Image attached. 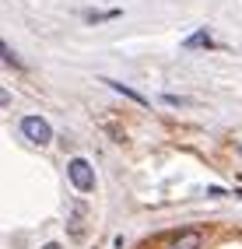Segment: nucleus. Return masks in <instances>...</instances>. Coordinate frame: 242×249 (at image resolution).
<instances>
[{"instance_id": "423d86ee", "label": "nucleus", "mask_w": 242, "mask_h": 249, "mask_svg": "<svg viewBox=\"0 0 242 249\" xmlns=\"http://www.w3.org/2000/svg\"><path fill=\"white\" fill-rule=\"evenodd\" d=\"M183 46H186V49H200V46H211V36H207V32H197V36L183 39Z\"/></svg>"}, {"instance_id": "20e7f679", "label": "nucleus", "mask_w": 242, "mask_h": 249, "mask_svg": "<svg viewBox=\"0 0 242 249\" xmlns=\"http://www.w3.org/2000/svg\"><path fill=\"white\" fill-rule=\"evenodd\" d=\"M102 85H109L112 91H120L123 98H130V102H137L140 109H148V98H144L140 91H134V88H126V85H123V81H109V77H105V81H102Z\"/></svg>"}, {"instance_id": "7ed1b4c3", "label": "nucleus", "mask_w": 242, "mask_h": 249, "mask_svg": "<svg viewBox=\"0 0 242 249\" xmlns=\"http://www.w3.org/2000/svg\"><path fill=\"white\" fill-rule=\"evenodd\" d=\"M200 242H204V235L200 231H179V235H172L169 239V249H200Z\"/></svg>"}, {"instance_id": "39448f33", "label": "nucleus", "mask_w": 242, "mask_h": 249, "mask_svg": "<svg viewBox=\"0 0 242 249\" xmlns=\"http://www.w3.org/2000/svg\"><path fill=\"white\" fill-rule=\"evenodd\" d=\"M0 63H7L11 71H21V56L14 53V49H11V46H7L4 39H0Z\"/></svg>"}, {"instance_id": "f257e3e1", "label": "nucleus", "mask_w": 242, "mask_h": 249, "mask_svg": "<svg viewBox=\"0 0 242 249\" xmlns=\"http://www.w3.org/2000/svg\"><path fill=\"white\" fill-rule=\"evenodd\" d=\"M67 179H70V186H74L77 193H91V190H95V169H91V161H88V158H70Z\"/></svg>"}, {"instance_id": "1a4fd4ad", "label": "nucleus", "mask_w": 242, "mask_h": 249, "mask_svg": "<svg viewBox=\"0 0 242 249\" xmlns=\"http://www.w3.org/2000/svg\"><path fill=\"white\" fill-rule=\"evenodd\" d=\"M42 249H60V246H56V242H46V246H42Z\"/></svg>"}, {"instance_id": "0eeeda50", "label": "nucleus", "mask_w": 242, "mask_h": 249, "mask_svg": "<svg viewBox=\"0 0 242 249\" xmlns=\"http://www.w3.org/2000/svg\"><path fill=\"white\" fill-rule=\"evenodd\" d=\"M120 11H102V14H88V21H109V18H116Z\"/></svg>"}, {"instance_id": "f03ea898", "label": "nucleus", "mask_w": 242, "mask_h": 249, "mask_svg": "<svg viewBox=\"0 0 242 249\" xmlns=\"http://www.w3.org/2000/svg\"><path fill=\"white\" fill-rule=\"evenodd\" d=\"M21 134H25V141H32L35 147H46L53 141V126L42 120V116H25L21 120Z\"/></svg>"}, {"instance_id": "6e6552de", "label": "nucleus", "mask_w": 242, "mask_h": 249, "mask_svg": "<svg viewBox=\"0 0 242 249\" xmlns=\"http://www.w3.org/2000/svg\"><path fill=\"white\" fill-rule=\"evenodd\" d=\"M0 106H11V91L4 85H0Z\"/></svg>"}]
</instances>
